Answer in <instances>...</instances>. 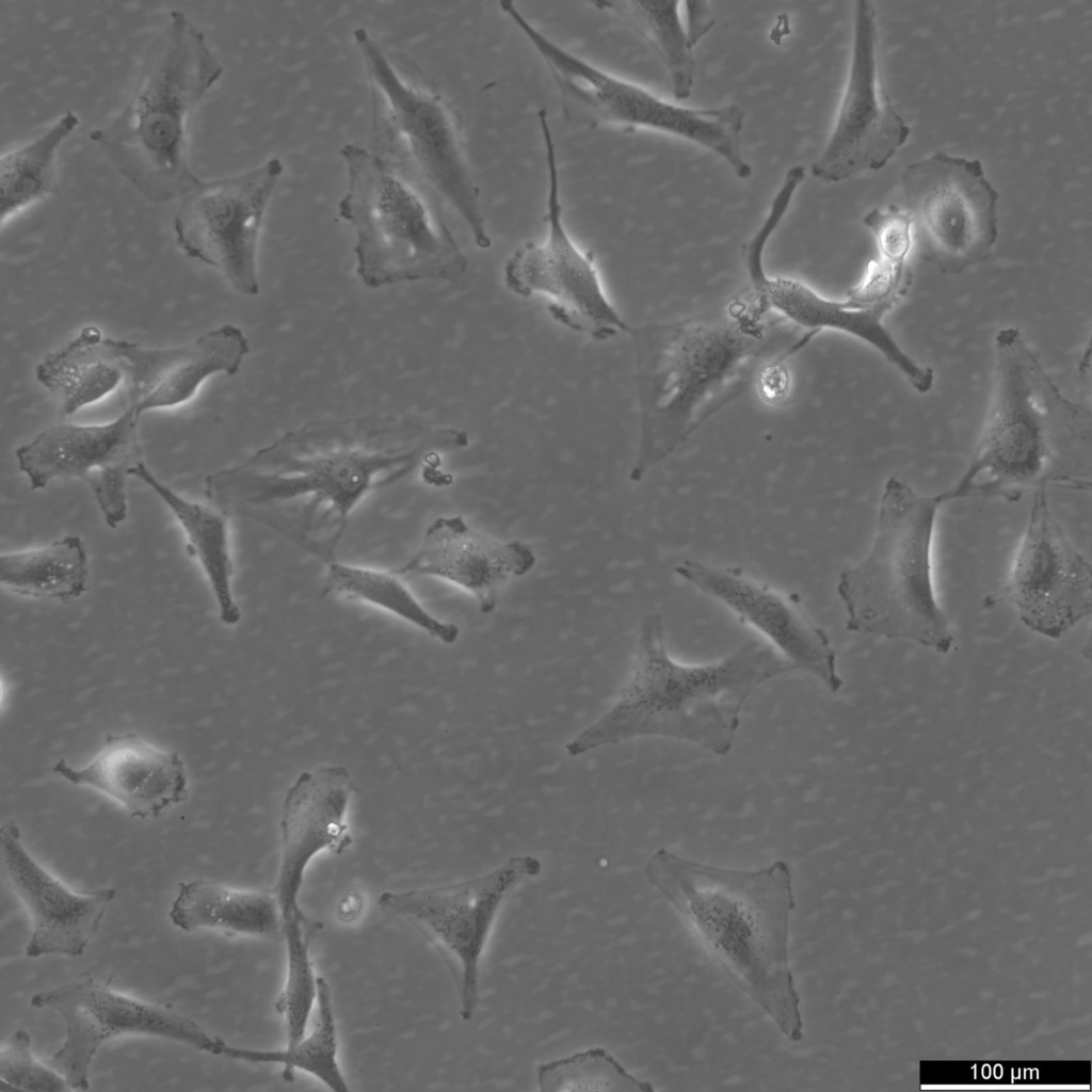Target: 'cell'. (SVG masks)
<instances>
[{
  "label": "cell",
  "instance_id": "6da1fadb",
  "mask_svg": "<svg viewBox=\"0 0 1092 1092\" xmlns=\"http://www.w3.org/2000/svg\"><path fill=\"white\" fill-rule=\"evenodd\" d=\"M468 444L464 430L396 416L309 422L210 473L204 493L226 516L262 524L330 564L367 496Z\"/></svg>",
  "mask_w": 1092,
  "mask_h": 1092
},
{
  "label": "cell",
  "instance_id": "7a4b0ae2",
  "mask_svg": "<svg viewBox=\"0 0 1092 1092\" xmlns=\"http://www.w3.org/2000/svg\"><path fill=\"white\" fill-rule=\"evenodd\" d=\"M639 440L629 479L640 482L761 372L816 334L772 311L752 288L695 316L630 328Z\"/></svg>",
  "mask_w": 1092,
  "mask_h": 1092
},
{
  "label": "cell",
  "instance_id": "3957f363",
  "mask_svg": "<svg viewBox=\"0 0 1092 1092\" xmlns=\"http://www.w3.org/2000/svg\"><path fill=\"white\" fill-rule=\"evenodd\" d=\"M644 874L720 969L787 1040L800 1042L803 1019L789 960L796 908L790 865L733 869L660 848Z\"/></svg>",
  "mask_w": 1092,
  "mask_h": 1092
},
{
  "label": "cell",
  "instance_id": "277c9868",
  "mask_svg": "<svg viewBox=\"0 0 1092 1092\" xmlns=\"http://www.w3.org/2000/svg\"><path fill=\"white\" fill-rule=\"evenodd\" d=\"M792 670L773 646L755 640L714 662L679 663L669 654L662 616L646 614L630 674L616 701L569 740L565 752L578 757L633 738L665 737L726 755L748 697L764 682Z\"/></svg>",
  "mask_w": 1092,
  "mask_h": 1092
},
{
  "label": "cell",
  "instance_id": "5b68a950",
  "mask_svg": "<svg viewBox=\"0 0 1092 1092\" xmlns=\"http://www.w3.org/2000/svg\"><path fill=\"white\" fill-rule=\"evenodd\" d=\"M1092 415L1069 399L1018 327L994 336L990 401L976 447L944 502L968 497L1017 501L1049 473L1089 456Z\"/></svg>",
  "mask_w": 1092,
  "mask_h": 1092
},
{
  "label": "cell",
  "instance_id": "8992f818",
  "mask_svg": "<svg viewBox=\"0 0 1092 1092\" xmlns=\"http://www.w3.org/2000/svg\"><path fill=\"white\" fill-rule=\"evenodd\" d=\"M223 73L200 28L181 10H172L145 52L126 105L90 132L148 202L180 199L202 181L189 159L191 124Z\"/></svg>",
  "mask_w": 1092,
  "mask_h": 1092
},
{
  "label": "cell",
  "instance_id": "52a82bcc",
  "mask_svg": "<svg viewBox=\"0 0 1092 1092\" xmlns=\"http://www.w3.org/2000/svg\"><path fill=\"white\" fill-rule=\"evenodd\" d=\"M352 36L370 90L368 147L439 205L450 207L475 244L489 248L457 112L413 63L389 51L367 29L358 27Z\"/></svg>",
  "mask_w": 1092,
  "mask_h": 1092
},
{
  "label": "cell",
  "instance_id": "ba28073f",
  "mask_svg": "<svg viewBox=\"0 0 1092 1092\" xmlns=\"http://www.w3.org/2000/svg\"><path fill=\"white\" fill-rule=\"evenodd\" d=\"M943 503L941 494L924 495L896 477L886 481L870 549L838 577L849 631L950 652L953 636L932 577L933 534Z\"/></svg>",
  "mask_w": 1092,
  "mask_h": 1092
},
{
  "label": "cell",
  "instance_id": "9c48e42d",
  "mask_svg": "<svg viewBox=\"0 0 1092 1092\" xmlns=\"http://www.w3.org/2000/svg\"><path fill=\"white\" fill-rule=\"evenodd\" d=\"M347 188L339 215L355 235L356 272L368 288L417 280L455 282L468 261L440 205L369 147L339 150Z\"/></svg>",
  "mask_w": 1092,
  "mask_h": 1092
},
{
  "label": "cell",
  "instance_id": "30bf717a",
  "mask_svg": "<svg viewBox=\"0 0 1092 1092\" xmlns=\"http://www.w3.org/2000/svg\"><path fill=\"white\" fill-rule=\"evenodd\" d=\"M500 7L548 67L568 122L592 128L648 130L682 139L717 155L740 179L752 176V166L742 150L745 113L740 106L695 108L669 101L562 47L528 20L512 1H501Z\"/></svg>",
  "mask_w": 1092,
  "mask_h": 1092
},
{
  "label": "cell",
  "instance_id": "8fae6325",
  "mask_svg": "<svg viewBox=\"0 0 1092 1092\" xmlns=\"http://www.w3.org/2000/svg\"><path fill=\"white\" fill-rule=\"evenodd\" d=\"M900 186L926 261L958 275L990 258L999 235V193L979 159L936 151L910 163Z\"/></svg>",
  "mask_w": 1092,
  "mask_h": 1092
},
{
  "label": "cell",
  "instance_id": "7c38bea8",
  "mask_svg": "<svg viewBox=\"0 0 1092 1092\" xmlns=\"http://www.w3.org/2000/svg\"><path fill=\"white\" fill-rule=\"evenodd\" d=\"M541 871L536 856L515 855L466 881L380 895L379 906L412 924L446 963L463 1021H470L478 1008L481 960L501 909L523 881Z\"/></svg>",
  "mask_w": 1092,
  "mask_h": 1092
},
{
  "label": "cell",
  "instance_id": "4fadbf2b",
  "mask_svg": "<svg viewBox=\"0 0 1092 1092\" xmlns=\"http://www.w3.org/2000/svg\"><path fill=\"white\" fill-rule=\"evenodd\" d=\"M547 167L546 239L528 241L505 260L502 277L515 295L547 299L551 318L566 328L604 341L631 326L608 299L593 254L580 248L568 234L560 192L556 144L548 114L537 113Z\"/></svg>",
  "mask_w": 1092,
  "mask_h": 1092
},
{
  "label": "cell",
  "instance_id": "5bb4252c",
  "mask_svg": "<svg viewBox=\"0 0 1092 1092\" xmlns=\"http://www.w3.org/2000/svg\"><path fill=\"white\" fill-rule=\"evenodd\" d=\"M30 1002L35 1009L58 1013L64 1022V1042L48 1063L73 1090L90 1088L95 1055L116 1038H159L221 1057L229 1045L178 1011L116 991L92 976L38 992Z\"/></svg>",
  "mask_w": 1092,
  "mask_h": 1092
},
{
  "label": "cell",
  "instance_id": "9a60e30c",
  "mask_svg": "<svg viewBox=\"0 0 1092 1092\" xmlns=\"http://www.w3.org/2000/svg\"><path fill=\"white\" fill-rule=\"evenodd\" d=\"M273 157L234 175L200 181L180 198L173 219L177 246L221 272L241 294L260 286L257 256L267 210L284 174Z\"/></svg>",
  "mask_w": 1092,
  "mask_h": 1092
},
{
  "label": "cell",
  "instance_id": "2e32d148",
  "mask_svg": "<svg viewBox=\"0 0 1092 1092\" xmlns=\"http://www.w3.org/2000/svg\"><path fill=\"white\" fill-rule=\"evenodd\" d=\"M852 33L849 71L833 130L810 165L812 175L829 183L883 168L911 133L882 80L871 1L854 2Z\"/></svg>",
  "mask_w": 1092,
  "mask_h": 1092
},
{
  "label": "cell",
  "instance_id": "e0dca14e",
  "mask_svg": "<svg viewBox=\"0 0 1092 1092\" xmlns=\"http://www.w3.org/2000/svg\"><path fill=\"white\" fill-rule=\"evenodd\" d=\"M1045 488L1035 491L1007 581L991 604L1008 601L1028 629L1060 639L1091 614L1092 569L1051 513Z\"/></svg>",
  "mask_w": 1092,
  "mask_h": 1092
},
{
  "label": "cell",
  "instance_id": "ac0fdd59",
  "mask_svg": "<svg viewBox=\"0 0 1092 1092\" xmlns=\"http://www.w3.org/2000/svg\"><path fill=\"white\" fill-rule=\"evenodd\" d=\"M140 418L126 407L106 423L50 425L16 449L17 465L34 491L59 478L84 481L107 526L114 529L127 516V478L142 463Z\"/></svg>",
  "mask_w": 1092,
  "mask_h": 1092
},
{
  "label": "cell",
  "instance_id": "d6986e66",
  "mask_svg": "<svg viewBox=\"0 0 1092 1092\" xmlns=\"http://www.w3.org/2000/svg\"><path fill=\"white\" fill-rule=\"evenodd\" d=\"M353 790L351 775L340 765L303 771L287 790L280 818V864L273 888L287 940L302 938L315 922L299 904L308 864L322 851L340 854L352 844L346 813Z\"/></svg>",
  "mask_w": 1092,
  "mask_h": 1092
},
{
  "label": "cell",
  "instance_id": "ffe728a7",
  "mask_svg": "<svg viewBox=\"0 0 1092 1092\" xmlns=\"http://www.w3.org/2000/svg\"><path fill=\"white\" fill-rule=\"evenodd\" d=\"M675 573L764 635L794 669L817 678L832 692L841 688L831 640L797 598L753 578L740 567L687 559L677 564Z\"/></svg>",
  "mask_w": 1092,
  "mask_h": 1092
},
{
  "label": "cell",
  "instance_id": "44dd1931",
  "mask_svg": "<svg viewBox=\"0 0 1092 1092\" xmlns=\"http://www.w3.org/2000/svg\"><path fill=\"white\" fill-rule=\"evenodd\" d=\"M1 860L12 888L31 917L27 957L83 954L116 890L69 888L31 855L13 823L1 830Z\"/></svg>",
  "mask_w": 1092,
  "mask_h": 1092
},
{
  "label": "cell",
  "instance_id": "7402d4cb",
  "mask_svg": "<svg viewBox=\"0 0 1092 1092\" xmlns=\"http://www.w3.org/2000/svg\"><path fill=\"white\" fill-rule=\"evenodd\" d=\"M536 563L521 541L502 542L472 529L461 515L440 516L425 529L412 558L396 571L402 577L427 576L469 592L482 614L492 613L500 592Z\"/></svg>",
  "mask_w": 1092,
  "mask_h": 1092
},
{
  "label": "cell",
  "instance_id": "603a6c76",
  "mask_svg": "<svg viewBox=\"0 0 1092 1092\" xmlns=\"http://www.w3.org/2000/svg\"><path fill=\"white\" fill-rule=\"evenodd\" d=\"M116 346L125 368L127 408L139 417L189 401L212 375L237 374L250 352L247 337L234 324L175 348L148 349L126 340H116Z\"/></svg>",
  "mask_w": 1092,
  "mask_h": 1092
},
{
  "label": "cell",
  "instance_id": "cb8c5ba5",
  "mask_svg": "<svg viewBox=\"0 0 1092 1092\" xmlns=\"http://www.w3.org/2000/svg\"><path fill=\"white\" fill-rule=\"evenodd\" d=\"M53 772L103 794L141 819L167 813L180 805L189 791L181 756L135 734L112 735L86 765L74 767L61 759Z\"/></svg>",
  "mask_w": 1092,
  "mask_h": 1092
},
{
  "label": "cell",
  "instance_id": "d4e9b609",
  "mask_svg": "<svg viewBox=\"0 0 1092 1092\" xmlns=\"http://www.w3.org/2000/svg\"><path fill=\"white\" fill-rule=\"evenodd\" d=\"M751 288L774 312L807 332L831 330L854 337L876 350L918 394L934 386V370L915 360L884 324L889 310L881 307L853 308L844 300L820 294L791 277L766 275Z\"/></svg>",
  "mask_w": 1092,
  "mask_h": 1092
},
{
  "label": "cell",
  "instance_id": "484cf974",
  "mask_svg": "<svg viewBox=\"0 0 1092 1092\" xmlns=\"http://www.w3.org/2000/svg\"><path fill=\"white\" fill-rule=\"evenodd\" d=\"M168 918L184 932L208 929L229 936L284 940L273 889H242L211 880L181 882Z\"/></svg>",
  "mask_w": 1092,
  "mask_h": 1092
},
{
  "label": "cell",
  "instance_id": "4316f807",
  "mask_svg": "<svg viewBox=\"0 0 1092 1092\" xmlns=\"http://www.w3.org/2000/svg\"><path fill=\"white\" fill-rule=\"evenodd\" d=\"M36 381L55 396L66 416L107 397L125 383L116 340L87 325L36 365Z\"/></svg>",
  "mask_w": 1092,
  "mask_h": 1092
},
{
  "label": "cell",
  "instance_id": "83f0119b",
  "mask_svg": "<svg viewBox=\"0 0 1092 1092\" xmlns=\"http://www.w3.org/2000/svg\"><path fill=\"white\" fill-rule=\"evenodd\" d=\"M133 476L148 485L180 524L188 540V551L197 558L214 596L219 617L227 626L241 620V610L232 592L234 563L230 555L226 515L177 494L161 482L144 462L133 467Z\"/></svg>",
  "mask_w": 1092,
  "mask_h": 1092
},
{
  "label": "cell",
  "instance_id": "f1b7e54d",
  "mask_svg": "<svg viewBox=\"0 0 1092 1092\" xmlns=\"http://www.w3.org/2000/svg\"><path fill=\"white\" fill-rule=\"evenodd\" d=\"M78 114L67 110L44 131L2 152L0 158V221L53 195L58 190L60 147L79 126Z\"/></svg>",
  "mask_w": 1092,
  "mask_h": 1092
},
{
  "label": "cell",
  "instance_id": "f546056e",
  "mask_svg": "<svg viewBox=\"0 0 1092 1092\" xmlns=\"http://www.w3.org/2000/svg\"><path fill=\"white\" fill-rule=\"evenodd\" d=\"M397 572L333 561L322 584V597L360 601L412 625L445 644H453L460 628L432 614Z\"/></svg>",
  "mask_w": 1092,
  "mask_h": 1092
},
{
  "label": "cell",
  "instance_id": "4dcf8cb0",
  "mask_svg": "<svg viewBox=\"0 0 1092 1092\" xmlns=\"http://www.w3.org/2000/svg\"><path fill=\"white\" fill-rule=\"evenodd\" d=\"M87 579V552L78 535L0 557L1 584L17 595L69 600L86 591Z\"/></svg>",
  "mask_w": 1092,
  "mask_h": 1092
},
{
  "label": "cell",
  "instance_id": "1f68e13d",
  "mask_svg": "<svg viewBox=\"0 0 1092 1092\" xmlns=\"http://www.w3.org/2000/svg\"><path fill=\"white\" fill-rule=\"evenodd\" d=\"M316 1015L311 1030L293 1045L283 1049H256L229 1046L227 1058L251 1064H279L282 1076L292 1081L294 1073L310 1075L333 1091H349L337 1059V1027L331 987L327 980L317 977Z\"/></svg>",
  "mask_w": 1092,
  "mask_h": 1092
},
{
  "label": "cell",
  "instance_id": "d6a6232c",
  "mask_svg": "<svg viewBox=\"0 0 1092 1092\" xmlns=\"http://www.w3.org/2000/svg\"><path fill=\"white\" fill-rule=\"evenodd\" d=\"M596 9L617 16L640 33L660 57L676 100L692 94L695 61L692 44L681 18L680 1H594Z\"/></svg>",
  "mask_w": 1092,
  "mask_h": 1092
},
{
  "label": "cell",
  "instance_id": "836d02e7",
  "mask_svg": "<svg viewBox=\"0 0 1092 1092\" xmlns=\"http://www.w3.org/2000/svg\"><path fill=\"white\" fill-rule=\"evenodd\" d=\"M536 1083L539 1090L543 1092H653L655 1090L649 1081L627 1072L603 1047L588 1048L539 1064Z\"/></svg>",
  "mask_w": 1092,
  "mask_h": 1092
},
{
  "label": "cell",
  "instance_id": "e575fe53",
  "mask_svg": "<svg viewBox=\"0 0 1092 1092\" xmlns=\"http://www.w3.org/2000/svg\"><path fill=\"white\" fill-rule=\"evenodd\" d=\"M0 1083L1 1091L73 1090L60 1072L36 1059L32 1037L25 1028L15 1030L0 1051Z\"/></svg>",
  "mask_w": 1092,
  "mask_h": 1092
},
{
  "label": "cell",
  "instance_id": "d590c367",
  "mask_svg": "<svg viewBox=\"0 0 1092 1092\" xmlns=\"http://www.w3.org/2000/svg\"><path fill=\"white\" fill-rule=\"evenodd\" d=\"M913 277L910 264L898 266L876 257L868 261L844 301L853 308L881 307L890 311L908 295Z\"/></svg>",
  "mask_w": 1092,
  "mask_h": 1092
},
{
  "label": "cell",
  "instance_id": "8d00e7d4",
  "mask_svg": "<svg viewBox=\"0 0 1092 1092\" xmlns=\"http://www.w3.org/2000/svg\"><path fill=\"white\" fill-rule=\"evenodd\" d=\"M862 222L874 238L878 258L898 266L910 264L915 242L912 222L904 209L895 205L873 208Z\"/></svg>",
  "mask_w": 1092,
  "mask_h": 1092
},
{
  "label": "cell",
  "instance_id": "74e56055",
  "mask_svg": "<svg viewBox=\"0 0 1092 1092\" xmlns=\"http://www.w3.org/2000/svg\"><path fill=\"white\" fill-rule=\"evenodd\" d=\"M805 175L806 168L800 164L791 166L786 172L762 224L742 247V255L751 285L767 275L764 267L766 245L784 219L794 193L804 181Z\"/></svg>",
  "mask_w": 1092,
  "mask_h": 1092
},
{
  "label": "cell",
  "instance_id": "f35d334b",
  "mask_svg": "<svg viewBox=\"0 0 1092 1092\" xmlns=\"http://www.w3.org/2000/svg\"><path fill=\"white\" fill-rule=\"evenodd\" d=\"M682 5L686 15L685 25L689 37L695 47L712 29L714 17L706 1H686L682 2Z\"/></svg>",
  "mask_w": 1092,
  "mask_h": 1092
},
{
  "label": "cell",
  "instance_id": "ab89813d",
  "mask_svg": "<svg viewBox=\"0 0 1092 1092\" xmlns=\"http://www.w3.org/2000/svg\"><path fill=\"white\" fill-rule=\"evenodd\" d=\"M762 397L773 402L782 399L788 387V373L782 364L766 368L758 378Z\"/></svg>",
  "mask_w": 1092,
  "mask_h": 1092
}]
</instances>
